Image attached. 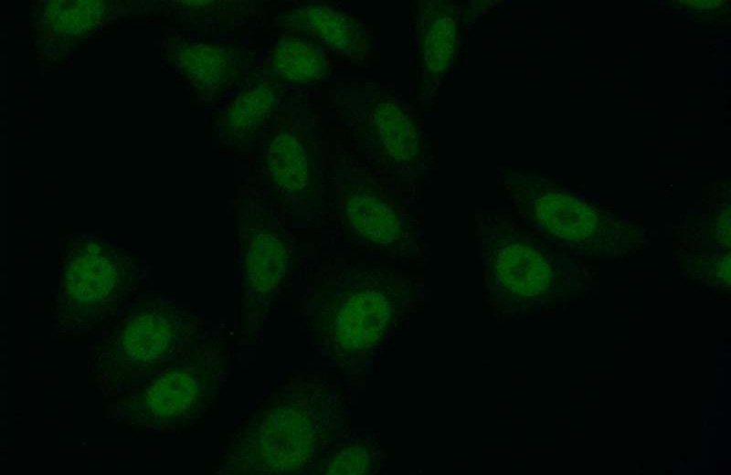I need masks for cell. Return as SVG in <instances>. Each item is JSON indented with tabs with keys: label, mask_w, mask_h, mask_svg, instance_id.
I'll return each instance as SVG.
<instances>
[{
	"label": "cell",
	"mask_w": 731,
	"mask_h": 475,
	"mask_svg": "<svg viewBox=\"0 0 731 475\" xmlns=\"http://www.w3.org/2000/svg\"><path fill=\"white\" fill-rule=\"evenodd\" d=\"M237 259L241 291L240 327L255 341L272 303L291 280L292 243L277 217L257 198L236 206Z\"/></svg>",
	"instance_id": "obj_8"
},
{
	"label": "cell",
	"mask_w": 731,
	"mask_h": 475,
	"mask_svg": "<svg viewBox=\"0 0 731 475\" xmlns=\"http://www.w3.org/2000/svg\"><path fill=\"white\" fill-rule=\"evenodd\" d=\"M316 143L302 127L283 124L267 139L262 164L270 186L287 203L316 194Z\"/></svg>",
	"instance_id": "obj_12"
},
{
	"label": "cell",
	"mask_w": 731,
	"mask_h": 475,
	"mask_svg": "<svg viewBox=\"0 0 731 475\" xmlns=\"http://www.w3.org/2000/svg\"><path fill=\"white\" fill-rule=\"evenodd\" d=\"M349 438L333 444L311 474H371L378 470L381 451L376 443L370 437Z\"/></svg>",
	"instance_id": "obj_17"
},
{
	"label": "cell",
	"mask_w": 731,
	"mask_h": 475,
	"mask_svg": "<svg viewBox=\"0 0 731 475\" xmlns=\"http://www.w3.org/2000/svg\"><path fill=\"white\" fill-rule=\"evenodd\" d=\"M418 3L414 34L425 92L433 90L454 68L470 10L452 1Z\"/></svg>",
	"instance_id": "obj_11"
},
{
	"label": "cell",
	"mask_w": 731,
	"mask_h": 475,
	"mask_svg": "<svg viewBox=\"0 0 731 475\" xmlns=\"http://www.w3.org/2000/svg\"><path fill=\"white\" fill-rule=\"evenodd\" d=\"M228 348L219 334L181 349L153 375L108 398L106 417L145 433H175L195 426L217 398Z\"/></svg>",
	"instance_id": "obj_4"
},
{
	"label": "cell",
	"mask_w": 731,
	"mask_h": 475,
	"mask_svg": "<svg viewBox=\"0 0 731 475\" xmlns=\"http://www.w3.org/2000/svg\"><path fill=\"white\" fill-rule=\"evenodd\" d=\"M249 55L231 45L190 44L181 53L188 78L207 97L228 92L245 75Z\"/></svg>",
	"instance_id": "obj_15"
},
{
	"label": "cell",
	"mask_w": 731,
	"mask_h": 475,
	"mask_svg": "<svg viewBox=\"0 0 731 475\" xmlns=\"http://www.w3.org/2000/svg\"><path fill=\"white\" fill-rule=\"evenodd\" d=\"M267 64L274 82L297 86L320 83L334 72L332 60L321 46L292 34H283L276 41Z\"/></svg>",
	"instance_id": "obj_16"
},
{
	"label": "cell",
	"mask_w": 731,
	"mask_h": 475,
	"mask_svg": "<svg viewBox=\"0 0 731 475\" xmlns=\"http://www.w3.org/2000/svg\"><path fill=\"white\" fill-rule=\"evenodd\" d=\"M408 283L385 269L319 271L305 301L317 349L344 370L372 359L404 315Z\"/></svg>",
	"instance_id": "obj_2"
},
{
	"label": "cell",
	"mask_w": 731,
	"mask_h": 475,
	"mask_svg": "<svg viewBox=\"0 0 731 475\" xmlns=\"http://www.w3.org/2000/svg\"><path fill=\"white\" fill-rule=\"evenodd\" d=\"M214 332L190 306L161 293L138 294L90 346L89 374L105 397L153 375L184 347Z\"/></svg>",
	"instance_id": "obj_3"
},
{
	"label": "cell",
	"mask_w": 731,
	"mask_h": 475,
	"mask_svg": "<svg viewBox=\"0 0 731 475\" xmlns=\"http://www.w3.org/2000/svg\"><path fill=\"white\" fill-rule=\"evenodd\" d=\"M58 262L54 321L59 335L83 334L112 324L145 279L141 257L101 234L66 236Z\"/></svg>",
	"instance_id": "obj_5"
},
{
	"label": "cell",
	"mask_w": 731,
	"mask_h": 475,
	"mask_svg": "<svg viewBox=\"0 0 731 475\" xmlns=\"http://www.w3.org/2000/svg\"><path fill=\"white\" fill-rule=\"evenodd\" d=\"M342 230L355 244L399 252L414 244L416 223L407 204L375 179L344 185L340 194Z\"/></svg>",
	"instance_id": "obj_9"
},
{
	"label": "cell",
	"mask_w": 731,
	"mask_h": 475,
	"mask_svg": "<svg viewBox=\"0 0 731 475\" xmlns=\"http://www.w3.org/2000/svg\"><path fill=\"white\" fill-rule=\"evenodd\" d=\"M278 100V87L270 78L236 94L221 113L222 142L235 151L248 149L272 118Z\"/></svg>",
	"instance_id": "obj_14"
},
{
	"label": "cell",
	"mask_w": 731,
	"mask_h": 475,
	"mask_svg": "<svg viewBox=\"0 0 731 475\" xmlns=\"http://www.w3.org/2000/svg\"><path fill=\"white\" fill-rule=\"evenodd\" d=\"M350 427L347 393L334 375H290L235 426L216 473L311 474Z\"/></svg>",
	"instance_id": "obj_1"
},
{
	"label": "cell",
	"mask_w": 731,
	"mask_h": 475,
	"mask_svg": "<svg viewBox=\"0 0 731 475\" xmlns=\"http://www.w3.org/2000/svg\"><path fill=\"white\" fill-rule=\"evenodd\" d=\"M483 289L496 315L530 310L552 289L558 262L569 251L553 245L514 214L481 216Z\"/></svg>",
	"instance_id": "obj_7"
},
{
	"label": "cell",
	"mask_w": 731,
	"mask_h": 475,
	"mask_svg": "<svg viewBox=\"0 0 731 475\" xmlns=\"http://www.w3.org/2000/svg\"><path fill=\"white\" fill-rule=\"evenodd\" d=\"M278 26L285 34L307 37L354 64L370 56L371 34L355 17L334 5L308 4L281 13Z\"/></svg>",
	"instance_id": "obj_13"
},
{
	"label": "cell",
	"mask_w": 731,
	"mask_h": 475,
	"mask_svg": "<svg viewBox=\"0 0 731 475\" xmlns=\"http://www.w3.org/2000/svg\"><path fill=\"white\" fill-rule=\"evenodd\" d=\"M504 185L513 213L547 241L569 252L615 256L648 244L644 229L561 192L538 178L509 174Z\"/></svg>",
	"instance_id": "obj_6"
},
{
	"label": "cell",
	"mask_w": 731,
	"mask_h": 475,
	"mask_svg": "<svg viewBox=\"0 0 731 475\" xmlns=\"http://www.w3.org/2000/svg\"><path fill=\"white\" fill-rule=\"evenodd\" d=\"M366 135L378 166L387 172H412L424 162L421 121L390 94L377 97L366 111Z\"/></svg>",
	"instance_id": "obj_10"
}]
</instances>
